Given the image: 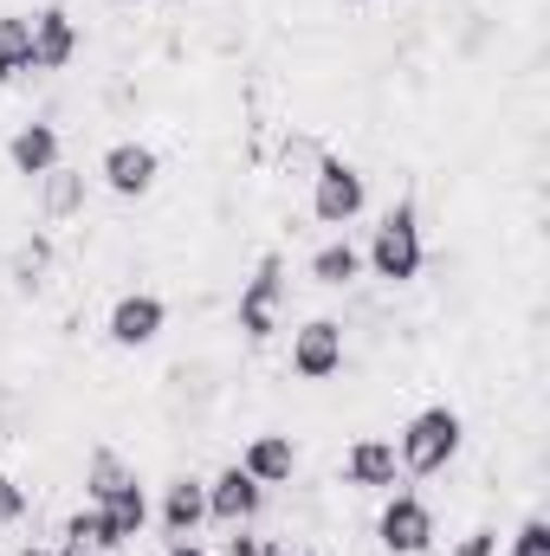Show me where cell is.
I'll return each mask as SVG.
<instances>
[{"instance_id": "obj_1", "label": "cell", "mask_w": 550, "mask_h": 556, "mask_svg": "<svg viewBox=\"0 0 550 556\" xmlns=\"http://www.w3.org/2000/svg\"><path fill=\"white\" fill-rule=\"evenodd\" d=\"M460 446H466V420H460V408H447V402H434V408L409 415V427L396 433V459H402L409 479H434V472H447V466L460 459Z\"/></svg>"}, {"instance_id": "obj_2", "label": "cell", "mask_w": 550, "mask_h": 556, "mask_svg": "<svg viewBox=\"0 0 550 556\" xmlns=\"http://www.w3.org/2000/svg\"><path fill=\"white\" fill-rule=\"evenodd\" d=\"M363 266L383 278V285H414V278H421V266H427V247H421V214H414V201H396V207L376 220Z\"/></svg>"}, {"instance_id": "obj_3", "label": "cell", "mask_w": 550, "mask_h": 556, "mask_svg": "<svg viewBox=\"0 0 550 556\" xmlns=\"http://www.w3.org/2000/svg\"><path fill=\"white\" fill-rule=\"evenodd\" d=\"M363 207H370V175L357 162H343V155H317V175H311L317 227H350Z\"/></svg>"}, {"instance_id": "obj_4", "label": "cell", "mask_w": 550, "mask_h": 556, "mask_svg": "<svg viewBox=\"0 0 550 556\" xmlns=\"http://www.w3.org/2000/svg\"><path fill=\"white\" fill-rule=\"evenodd\" d=\"M434 538H440L434 505H427L421 492H389V505H383V518H376V544L389 556H427Z\"/></svg>"}, {"instance_id": "obj_5", "label": "cell", "mask_w": 550, "mask_h": 556, "mask_svg": "<svg viewBox=\"0 0 550 556\" xmlns=\"http://www.w3.org/2000/svg\"><path fill=\"white\" fill-rule=\"evenodd\" d=\"M278 311H285V260L266 253V260L253 266V278L240 285L234 324H240V337H247V343H266V337L278 330Z\"/></svg>"}, {"instance_id": "obj_6", "label": "cell", "mask_w": 550, "mask_h": 556, "mask_svg": "<svg viewBox=\"0 0 550 556\" xmlns=\"http://www.w3.org/2000/svg\"><path fill=\"white\" fill-rule=\"evenodd\" d=\"M343 369V324L337 317H311L291 330V376L298 382H330Z\"/></svg>"}, {"instance_id": "obj_7", "label": "cell", "mask_w": 550, "mask_h": 556, "mask_svg": "<svg viewBox=\"0 0 550 556\" xmlns=\"http://www.w3.org/2000/svg\"><path fill=\"white\" fill-rule=\"evenodd\" d=\"M260 511H266V485H260L240 459H234V466H221V472L208 479V518H214V525H227V531H234V525H253Z\"/></svg>"}, {"instance_id": "obj_8", "label": "cell", "mask_w": 550, "mask_h": 556, "mask_svg": "<svg viewBox=\"0 0 550 556\" xmlns=\"http://www.w3.org/2000/svg\"><path fill=\"white\" fill-rule=\"evenodd\" d=\"M337 472H343V485H350V492H396V479H402L396 440H383V433H363V440H350Z\"/></svg>"}, {"instance_id": "obj_9", "label": "cell", "mask_w": 550, "mask_h": 556, "mask_svg": "<svg viewBox=\"0 0 550 556\" xmlns=\"http://www.w3.org/2000/svg\"><path fill=\"white\" fill-rule=\"evenodd\" d=\"M162 324H168V304H162L155 291H124V298L111 304V317H104V337H111L117 350H142V343L162 337Z\"/></svg>"}, {"instance_id": "obj_10", "label": "cell", "mask_w": 550, "mask_h": 556, "mask_svg": "<svg viewBox=\"0 0 550 556\" xmlns=\"http://www.w3.org/2000/svg\"><path fill=\"white\" fill-rule=\"evenodd\" d=\"M98 175H104V188H111V194L137 201V194H149V188H155L162 155H155L149 142H111V149H104V162H98Z\"/></svg>"}, {"instance_id": "obj_11", "label": "cell", "mask_w": 550, "mask_h": 556, "mask_svg": "<svg viewBox=\"0 0 550 556\" xmlns=\"http://www.w3.org/2000/svg\"><path fill=\"white\" fill-rule=\"evenodd\" d=\"M26 26H33V72H65L78 59V20L65 7H39Z\"/></svg>"}, {"instance_id": "obj_12", "label": "cell", "mask_w": 550, "mask_h": 556, "mask_svg": "<svg viewBox=\"0 0 550 556\" xmlns=\"http://www.w3.org/2000/svg\"><path fill=\"white\" fill-rule=\"evenodd\" d=\"M7 162H13V175H26V181L52 175V168L65 162V142H59V124H46V117L20 124V130L7 137Z\"/></svg>"}, {"instance_id": "obj_13", "label": "cell", "mask_w": 550, "mask_h": 556, "mask_svg": "<svg viewBox=\"0 0 550 556\" xmlns=\"http://www.w3.org/2000/svg\"><path fill=\"white\" fill-rule=\"evenodd\" d=\"M201 525H208V479H195V472L168 479V492H162V531L168 538H195Z\"/></svg>"}, {"instance_id": "obj_14", "label": "cell", "mask_w": 550, "mask_h": 556, "mask_svg": "<svg viewBox=\"0 0 550 556\" xmlns=\"http://www.w3.org/2000/svg\"><path fill=\"white\" fill-rule=\"evenodd\" d=\"M240 466H247L260 485H291V472H298V446H291V433H253V440L240 446Z\"/></svg>"}, {"instance_id": "obj_15", "label": "cell", "mask_w": 550, "mask_h": 556, "mask_svg": "<svg viewBox=\"0 0 550 556\" xmlns=\"http://www.w3.org/2000/svg\"><path fill=\"white\" fill-rule=\"evenodd\" d=\"M98 511H104V525H111V544L124 551L130 538H142V525H149V492H142V479L130 472L117 492H104L98 498Z\"/></svg>"}, {"instance_id": "obj_16", "label": "cell", "mask_w": 550, "mask_h": 556, "mask_svg": "<svg viewBox=\"0 0 550 556\" xmlns=\"http://www.w3.org/2000/svg\"><path fill=\"white\" fill-rule=\"evenodd\" d=\"M39 214L46 220H72V214H85V168H52V175H39Z\"/></svg>"}, {"instance_id": "obj_17", "label": "cell", "mask_w": 550, "mask_h": 556, "mask_svg": "<svg viewBox=\"0 0 550 556\" xmlns=\"http://www.w3.org/2000/svg\"><path fill=\"white\" fill-rule=\"evenodd\" d=\"M357 278H363V253H357L350 240H324V247L311 253V285L343 291V285H357Z\"/></svg>"}, {"instance_id": "obj_18", "label": "cell", "mask_w": 550, "mask_h": 556, "mask_svg": "<svg viewBox=\"0 0 550 556\" xmlns=\"http://www.w3.org/2000/svg\"><path fill=\"white\" fill-rule=\"evenodd\" d=\"M33 72V26L26 13H0V85H20Z\"/></svg>"}, {"instance_id": "obj_19", "label": "cell", "mask_w": 550, "mask_h": 556, "mask_svg": "<svg viewBox=\"0 0 550 556\" xmlns=\"http://www.w3.org/2000/svg\"><path fill=\"white\" fill-rule=\"evenodd\" d=\"M59 544H72V551H117V544H111V525H104V511H98V505L72 511V518H65V538H59Z\"/></svg>"}, {"instance_id": "obj_20", "label": "cell", "mask_w": 550, "mask_h": 556, "mask_svg": "<svg viewBox=\"0 0 550 556\" xmlns=\"http://www.w3.org/2000/svg\"><path fill=\"white\" fill-rule=\"evenodd\" d=\"M26 505H33V498H26V485L0 466V531H13V525L26 518Z\"/></svg>"}, {"instance_id": "obj_21", "label": "cell", "mask_w": 550, "mask_h": 556, "mask_svg": "<svg viewBox=\"0 0 550 556\" xmlns=\"http://www.w3.org/2000/svg\"><path fill=\"white\" fill-rule=\"evenodd\" d=\"M505 556H550V525H545V518H525Z\"/></svg>"}, {"instance_id": "obj_22", "label": "cell", "mask_w": 550, "mask_h": 556, "mask_svg": "<svg viewBox=\"0 0 550 556\" xmlns=\"http://www.w3.org/2000/svg\"><path fill=\"white\" fill-rule=\"evenodd\" d=\"M453 556H499V531H492V525L466 531V538H460V551H453Z\"/></svg>"}, {"instance_id": "obj_23", "label": "cell", "mask_w": 550, "mask_h": 556, "mask_svg": "<svg viewBox=\"0 0 550 556\" xmlns=\"http://www.w3.org/2000/svg\"><path fill=\"white\" fill-rule=\"evenodd\" d=\"M221 556H260V538H253V525H234V538L221 544Z\"/></svg>"}, {"instance_id": "obj_24", "label": "cell", "mask_w": 550, "mask_h": 556, "mask_svg": "<svg viewBox=\"0 0 550 556\" xmlns=\"http://www.w3.org/2000/svg\"><path fill=\"white\" fill-rule=\"evenodd\" d=\"M168 556H214V551H201V544H188V538H175V544H168Z\"/></svg>"}, {"instance_id": "obj_25", "label": "cell", "mask_w": 550, "mask_h": 556, "mask_svg": "<svg viewBox=\"0 0 550 556\" xmlns=\"http://www.w3.org/2000/svg\"><path fill=\"white\" fill-rule=\"evenodd\" d=\"M59 556H85V551H72V544H59Z\"/></svg>"}, {"instance_id": "obj_26", "label": "cell", "mask_w": 550, "mask_h": 556, "mask_svg": "<svg viewBox=\"0 0 550 556\" xmlns=\"http://www.w3.org/2000/svg\"><path fill=\"white\" fill-rule=\"evenodd\" d=\"M363 7H370V0H363Z\"/></svg>"}]
</instances>
